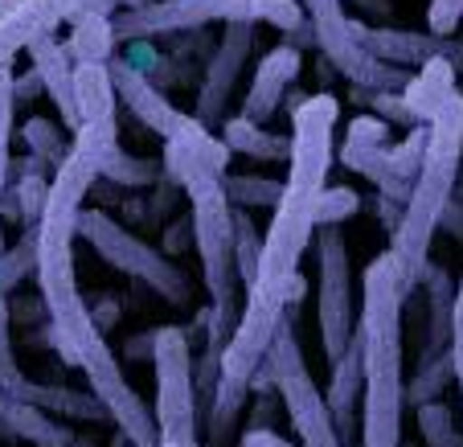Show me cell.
I'll list each match as a JSON object with an SVG mask.
<instances>
[{
    "label": "cell",
    "instance_id": "obj_1",
    "mask_svg": "<svg viewBox=\"0 0 463 447\" xmlns=\"http://www.w3.org/2000/svg\"><path fill=\"white\" fill-rule=\"evenodd\" d=\"M291 160L283 176V197L271 214V230L262 234L259 275L246 288V304L238 316L234 337L222 349V382L205 419V447H230L242 406L254 390L262 361L271 353L279 325L291 316V304L304 296V263L307 246L320 226V197L328 189L333 168V128L341 103L333 95L291 99Z\"/></svg>",
    "mask_w": 463,
    "mask_h": 447
},
{
    "label": "cell",
    "instance_id": "obj_2",
    "mask_svg": "<svg viewBox=\"0 0 463 447\" xmlns=\"http://www.w3.org/2000/svg\"><path fill=\"white\" fill-rule=\"evenodd\" d=\"M119 157V119H90L74 136V148L66 165L53 173L50 202L37 218V288H42V308L50 316V341L66 366L87 374L90 395L103 403L107 419L119 427L136 447H160V427L152 406L136 395L95 312L87 308L74 275V238H79V218L87 194L103 181L107 165Z\"/></svg>",
    "mask_w": 463,
    "mask_h": 447
},
{
    "label": "cell",
    "instance_id": "obj_3",
    "mask_svg": "<svg viewBox=\"0 0 463 447\" xmlns=\"http://www.w3.org/2000/svg\"><path fill=\"white\" fill-rule=\"evenodd\" d=\"M406 288L402 263L382 251L361 275V366H365V403H361V447H402L406 369H402V312Z\"/></svg>",
    "mask_w": 463,
    "mask_h": 447
},
{
    "label": "cell",
    "instance_id": "obj_4",
    "mask_svg": "<svg viewBox=\"0 0 463 447\" xmlns=\"http://www.w3.org/2000/svg\"><path fill=\"white\" fill-rule=\"evenodd\" d=\"M430 140H427V157H422L419 181L414 194L402 210V226L393 230L390 251L402 263L406 288H419L422 275L430 263V243H435L439 226H443L447 210L455 197V181H459V165H463V95L455 90L443 103V111L427 123Z\"/></svg>",
    "mask_w": 463,
    "mask_h": 447
},
{
    "label": "cell",
    "instance_id": "obj_5",
    "mask_svg": "<svg viewBox=\"0 0 463 447\" xmlns=\"http://www.w3.org/2000/svg\"><path fill=\"white\" fill-rule=\"evenodd\" d=\"M271 25L279 33H299L307 25L299 0H152L148 9L115 13V37L119 45L148 42L168 33H202L205 25Z\"/></svg>",
    "mask_w": 463,
    "mask_h": 447
},
{
    "label": "cell",
    "instance_id": "obj_6",
    "mask_svg": "<svg viewBox=\"0 0 463 447\" xmlns=\"http://www.w3.org/2000/svg\"><path fill=\"white\" fill-rule=\"evenodd\" d=\"M189 197V230H193V246L202 259V280L210 291V312L213 325L222 333L234 337L238 328V308H234V291H238V267H234V202L226 197L222 176H197L184 185Z\"/></svg>",
    "mask_w": 463,
    "mask_h": 447
},
{
    "label": "cell",
    "instance_id": "obj_7",
    "mask_svg": "<svg viewBox=\"0 0 463 447\" xmlns=\"http://www.w3.org/2000/svg\"><path fill=\"white\" fill-rule=\"evenodd\" d=\"M275 386L288 406V419L299 435V447H345V439L336 435V423L328 414V403H324V390L316 386L312 369H307L304 345L296 337V325L291 316L279 325L271 341V353L262 361L259 377H254V390Z\"/></svg>",
    "mask_w": 463,
    "mask_h": 447
},
{
    "label": "cell",
    "instance_id": "obj_8",
    "mask_svg": "<svg viewBox=\"0 0 463 447\" xmlns=\"http://www.w3.org/2000/svg\"><path fill=\"white\" fill-rule=\"evenodd\" d=\"M79 238H87V243L95 246V254L103 263H111L119 275L140 280L144 288H152L160 300H168V304H176V308L193 304L189 275H184L165 251H156V246L144 243L140 234H131L128 226H119L107 210H82Z\"/></svg>",
    "mask_w": 463,
    "mask_h": 447
},
{
    "label": "cell",
    "instance_id": "obj_9",
    "mask_svg": "<svg viewBox=\"0 0 463 447\" xmlns=\"http://www.w3.org/2000/svg\"><path fill=\"white\" fill-rule=\"evenodd\" d=\"M152 374H156V398H152V414H156L160 439L181 447H202V411H197V386H193V341L189 328L181 325H160L152 333Z\"/></svg>",
    "mask_w": 463,
    "mask_h": 447
},
{
    "label": "cell",
    "instance_id": "obj_10",
    "mask_svg": "<svg viewBox=\"0 0 463 447\" xmlns=\"http://www.w3.org/2000/svg\"><path fill=\"white\" fill-rule=\"evenodd\" d=\"M299 5H304V17L312 25V42L320 45L324 62H333L357 90H393V95H402L414 74L373 58L357 42L353 17L345 13V0H299Z\"/></svg>",
    "mask_w": 463,
    "mask_h": 447
},
{
    "label": "cell",
    "instance_id": "obj_11",
    "mask_svg": "<svg viewBox=\"0 0 463 447\" xmlns=\"http://www.w3.org/2000/svg\"><path fill=\"white\" fill-rule=\"evenodd\" d=\"M316 316H320V345L328 366L345 357L357 337V308H353V271H349V238L341 226H320L316 238Z\"/></svg>",
    "mask_w": 463,
    "mask_h": 447
},
{
    "label": "cell",
    "instance_id": "obj_12",
    "mask_svg": "<svg viewBox=\"0 0 463 447\" xmlns=\"http://www.w3.org/2000/svg\"><path fill=\"white\" fill-rule=\"evenodd\" d=\"M254 29L250 21H238V25H222V42L213 45V58L205 66V79L197 87V111L193 119L205 123L213 132V123H226V107H230V95L238 87V74H242L246 58H250V45H254Z\"/></svg>",
    "mask_w": 463,
    "mask_h": 447
},
{
    "label": "cell",
    "instance_id": "obj_13",
    "mask_svg": "<svg viewBox=\"0 0 463 447\" xmlns=\"http://www.w3.org/2000/svg\"><path fill=\"white\" fill-rule=\"evenodd\" d=\"M353 33L373 58L390 62V66H427L435 58H447L455 74L463 79V42L459 37H435V33H414V29H393V25H365L353 17Z\"/></svg>",
    "mask_w": 463,
    "mask_h": 447
},
{
    "label": "cell",
    "instance_id": "obj_14",
    "mask_svg": "<svg viewBox=\"0 0 463 447\" xmlns=\"http://www.w3.org/2000/svg\"><path fill=\"white\" fill-rule=\"evenodd\" d=\"M107 71H111L119 107H123V111H131V119H140L148 132H156L160 140H173L184 123L193 119L189 111H176V107L165 99V90H160L156 82L148 79V74H140L136 66H128L119 53L107 62Z\"/></svg>",
    "mask_w": 463,
    "mask_h": 447
},
{
    "label": "cell",
    "instance_id": "obj_15",
    "mask_svg": "<svg viewBox=\"0 0 463 447\" xmlns=\"http://www.w3.org/2000/svg\"><path fill=\"white\" fill-rule=\"evenodd\" d=\"M82 5H90V0H21L0 21V71H9L21 50H33L42 37L58 33V25H71Z\"/></svg>",
    "mask_w": 463,
    "mask_h": 447
},
{
    "label": "cell",
    "instance_id": "obj_16",
    "mask_svg": "<svg viewBox=\"0 0 463 447\" xmlns=\"http://www.w3.org/2000/svg\"><path fill=\"white\" fill-rule=\"evenodd\" d=\"M226 165H230V148L226 140L205 128V123L189 119L173 140H165V176L173 185H189L197 176H226Z\"/></svg>",
    "mask_w": 463,
    "mask_h": 447
},
{
    "label": "cell",
    "instance_id": "obj_17",
    "mask_svg": "<svg viewBox=\"0 0 463 447\" xmlns=\"http://www.w3.org/2000/svg\"><path fill=\"white\" fill-rule=\"evenodd\" d=\"M299 66H304V53H299L296 42H283V45H275V50L262 53L259 71H254V79H250V90H246V99H242L246 119L250 123L271 119V115L279 111L288 87L299 79Z\"/></svg>",
    "mask_w": 463,
    "mask_h": 447
},
{
    "label": "cell",
    "instance_id": "obj_18",
    "mask_svg": "<svg viewBox=\"0 0 463 447\" xmlns=\"http://www.w3.org/2000/svg\"><path fill=\"white\" fill-rule=\"evenodd\" d=\"M29 62H33V74L42 79L45 95H50L53 107H58L66 132L79 136L82 132V111H79V95H74V62H71L66 42H61L58 33L42 37V42L29 50Z\"/></svg>",
    "mask_w": 463,
    "mask_h": 447
},
{
    "label": "cell",
    "instance_id": "obj_19",
    "mask_svg": "<svg viewBox=\"0 0 463 447\" xmlns=\"http://www.w3.org/2000/svg\"><path fill=\"white\" fill-rule=\"evenodd\" d=\"M115 13H119L115 0H90V5H82V9L74 13L71 37H66V50H71L74 66H107V62L119 53Z\"/></svg>",
    "mask_w": 463,
    "mask_h": 447
},
{
    "label": "cell",
    "instance_id": "obj_20",
    "mask_svg": "<svg viewBox=\"0 0 463 447\" xmlns=\"http://www.w3.org/2000/svg\"><path fill=\"white\" fill-rule=\"evenodd\" d=\"M361 386H365V366H361V337H353V345L345 349V357L333 366V377H328V414L336 423V435L345 439V447H353L361 439L357 427V403H361Z\"/></svg>",
    "mask_w": 463,
    "mask_h": 447
},
{
    "label": "cell",
    "instance_id": "obj_21",
    "mask_svg": "<svg viewBox=\"0 0 463 447\" xmlns=\"http://www.w3.org/2000/svg\"><path fill=\"white\" fill-rule=\"evenodd\" d=\"M0 423L17 439H29V443H37V447H71L74 439H79V435H71V427L53 423L42 406L25 403V398H17V395H5V390H0Z\"/></svg>",
    "mask_w": 463,
    "mask_h": 447
},
{
    "label": "cell",
    "instance_id": "obj_22",
    "mask_svg": "<svg viewBox=\"0 0 463 447\" xmlns=\"http://www.w3.org/2000/svg\"><path fill=\"white\" fill-rule=\"evenodd\" d=\"M455 66L447 58H435V62H427L419 74H414L411 82H406V90H402V99H406V107H411L414 115H419V123H430L439 111H443V103L455 95Z\"/></svg>",
    "mask_w": 463,
    "mask_h": 447
},
{
    "label": "cell",
    "instance_id": "obj_23",
    "mask_svg": "<svg viewBox=\"0 0 463 447\" xmlns=\"http://www.w3.org/2000/svg\"><path fill=\"white\" fill-rule=\"evenodd\" d=\"M222 140H226L230 152H242V157H254V160H291V136H279V132H267L262 123H250L246 115H230L222 123Z\"/></svg>",
    "mask_w": 463,
    "mask_h": 447
},
{
    "label": "cell",
    "instance_id": "obj_24",
    "mask_svg": "<svg viewBox=\"0 0 463 447\" xmlns=\"http://www.w3.org/2000/svg\"><path fill=\"white\" fill-rule=\"evenodd\" d=\"M74 95H79L82 123L90 119H119V95L107 66H74Z\"/></svg>",
    "mask_w": 463,
    "mask_h": 447
},
{
    "label": "cell",
    "instance_id": "obj_25",
    "mask_svg": "<svg viewBox=\"0 0 463 447\" xmlns=\"http://www.w3.org/2000/svg\"><path fill=\"white\" fill-rule=\"evenodd\" d=\"M17 398L42 406V411L66 414V419H87V423L107 419L103 403H99L95 395H74V390H66V386H29V382H25V386L17 390Z\"/></svg>",
    "mask_w": 463,
    "mask_h": 447
},
{
    "label": "cell",
    "instance_id": "obj_26",
    "mask_svg": "<svg viewBox=\"0 0 463 447\" xmlns=\"http://www.w3.org/2000/svg\"><path fill=\"white\" fill-rule=\"evenodd\" d=\"M13 115H17V74L0 71V254L5 246V194H9V173H13Z\"/></svg>",
    "mask_w": 463,
    "mask_h": 447
},
{
    "label": "cell",
    "instance_id": "obj_27",
    "mask_svg": "<svg viewBox=\"0 0 463 447\" xmlns=\"http://www.w3.org/2000/svg\"><path fill=\"white\" fill-rule=\"evenodd\" d=\"M21 140L29 144V157H37L42 165H50L53 173L66 165V157H71V148H74V136L66 140V132H61L58 123L42 119V115L25 119V128H21Z\"/></svg>",
    "mask_w": 463,
    "mask_h": 447
},
{
    "label": "cell",
    "instance_id": "obj_28",
    "mask_svg": "<svg viewBox=\"0 0 463 447\" xmlns=\"http://www.w3.org/2000/svg\"><path fill=\"white\" fill-rule=\"evenodd\" d=\"M226 185V197L238 205V210H254V205H279L283 197V181L275 176H250V173H226L222 176Z\"/></svg>",
    "mask_w": 463,
    "mask_h": 447
},
{
    "label": "cell",
    "instance_id": "obj_29",
    "mask_svg": "<svg viewBox=\"0 0 463 447\" xmlns=\"http://www.w3.org/2000/svg\"><path fill=\"white\" fill-rule=\"evenodd\" d=\"M259 259H262L259 226L250 222V214L234 205V267H238V283H242V291L250 288L254 275H259Z\"/></svg>",
    "mask_w": 463,
    "mask_h": 447
},
{
    "label": "cell",
    "instance_id": "obj_30",
    "mask_svg": "<svg viewBox=\"0 0 463 447\" xmlns=\"http://www.w3.org/2000/svg\"><path fill=\"white\" fill-rule=\"evenodd\" d=\"M414 423H419V435L427 439V447H463V435H459V423H455V411L435 398V403L419 406L414 411Z\"/></svg>",
    "mask_w": 463,
    "mask_h": 447
},
{
    "label": "cell",
    "instance_id": "obj_31",
    "mask_svg": "<svg viewBox=\"0 0 463 447\" xmlns=\"http://www.w3.org/2000/svg\"><path fill=\"white\" fill-rule=\"evenodd\" d=\"M25 386L17 366V353H13V312H9V296H0V390L5 395H17Z\"/></svg>",
    "mask_w": 463,
    "mask_h": 447
},
{
    "label": "cell",
    "instance_id": "obj_32",
    "mask_svg": "<svg viewBox=\"0 0 463 447\" xmlns=\"http://www.w3.org/2000/svg\"><path fill=\"white\" fill-rule=\"evenodd\" d=\"M357 210H361V197L353 185H328L320 197V214H316V218H320V226H341V222H349Z\"/></svg>",
    "mask_w": 463,
    "mask_h": 447
},
{
    "label": "cell",
    "instance_id": "obj_33",
    "mask_svg": "<svg viewBox=\"0 0 463 447\" xmlns=\"http://www.w3.org/2000/svg\"><path fill=\"white\" fill-rule=\"evenodd\" d=\"M165 173V168L156 165V160H140V157H128V152L119 148V157L111 160V165H107V181H115V185H136V189H140V185H152L156 181V176Z\"/></svg>",
    "mask_w": 463,
    "mask_h": 447
},
{
    "label": "cell",
    "instance_id": "obj_34",
    "mask_svg": "<svg viewBox=\"0 0 463 447\" xmlns=\"http://www.w3.org/2000/svg\"><path fill=\"white\" fill-rule=\"evenodd\" d=\"M463 25V0H430L427 9V33L435 37H455Z\"/></svg>",
    "mask_w": 463,
    "mask_h": 447
},
{
    "label": "cell",
    "instance_id": "obj_35",
    "mask_svg": "<svg viewBox=\"0 0 463 447\" xmlns=\"http://www.w3.org/2000/svg\"><path fill=\"white\" fill-rule=\"evenodd\" d=\"M369 99H373V107L382 111V119H393V123H402V128H422L419 115L406 107L402 95H393V90H369Z\"/></svg>",
    "mask_w": 463,
    "mask_h": 447
},
{
    "label": "cell",
    "instance_id": "obj_36",
    "mask_svg": "<svg viewBox=\"0 0 463 447\" xmlns=\"http://www.w3.org/2000/svg\"><path fill=\"white\" fill-rule=\"evenodd\" d=\"M451 366H455V382H463V275L455 283V308H451Z\"/></svg>",
    "mask_w": 463,
    "mask_h": 447
},
{
    "label": "cell",
    "instance_id": "obj_37",
    "mask_svg": "<svg viewBox=\"0 0 463 447\" xmlns=\"http://www.w3.org/2000/svg\"><path fill=\"white\" fill-rule=\"evenodd\" d=\"M242 447H296V443H291V439H283L279 431H271V427H262V423H254V427L242 435Z\"/></svg>",
    "mask_w": 463,
    "mask_h": 447
},
{
    "label": "cell",
    "instance_id": "obj_38",
    "mask_svg": "<svg viewBox=\"0 0 463 447\" xmlns=\"http://www.w3.org/2000/svg\"><path fill=\"white\" fill-rule=\"evenodd\" d=\"M353 5H357L361 13H369V17H377L382 25L390 21V0H353Z\"/></svg>",
    "mask_w": 463,
    "mask_h": 447
},
{
    "label": "cell",
    "instance_id": "obj_39",
    "mask_svg": "<svg viewBox=\"0 0 463 447\" xmlns=\"http://www.w3.org/2000/svg\"><path fill=\"white\" fill-rule=\"evenodd\" d=\"M115 5H119V9H148L152 0H115Z\"/></svg>",
    "mask_w": 463,
    "mask_h": 447
},
{
    "label": "cell",
    "instance_id": "obj_40",
    "mask_svg": "<svg viewBox=\"0 0 463 447\" xmlns=\"http://www.w3.org/2000/svg\"><path fill=\"white\" fill-rule=\"evenodd\" d=\"M17 5H21V0H0V21L9 17V13H13V9H17Z\"/></svg>",
    "mask_w": 463,
    "mask_h": 447
},
{
    "label": "cell",
    "instance_id": "obj_41",
    "mask_svg": "<svg viewBox=\"0 0 463 447\" xmlns=\"http://www.w3.org/2000/svg\"><path fill=\"white\" fill-rule=\"evenodd\" d=\"M111 447H136V443H131L128 435H115V439H111Z\"/></svg>",
    "mask_w": 463,
    "mask_h": 447
},
{
    "label": "cell",
    "instance_id": "obj_42",
    "mask_svg": "<svg viewBox=\"0 0 463 447\" xmlns=\"http://www.w3.org/2000/svg\"><path fill=\"white\" fill-rule=\"evenodd\" d=\"M71 447H99V443H95V439H74Z\"/></svg>",
    "mask_w": 463,
    "mask_h": 447
},
{
    "label": "cell",
    "instance_id": "obj_43",
    "mask_svg": "<svg viewBox=\"0 0 463 447\" xmlns=\"http://www.w3.org/2000/svg\"><path fill=\"white\" fill-rule=\"evenodd\" d=\"M160 447H181V443H168V439H160Z\"/></svg>",
    "mask_w": 463,
    "mask_h": 447
},
{
    "label": "cell",
    "instance_id": "obj_44",
    "mask_svg": "<svg viewBox=\"0 0 463 447\" xmlns=\"http://www.w3.org/2000/svg\"><path fill=\"white\" fill-rule=\"evenodd\" d=\"M459 398H463V382H459Z\"/></svg>",
    "mask_w": 463,
    "mask_h": 447
}]
</instances>
